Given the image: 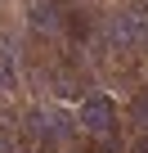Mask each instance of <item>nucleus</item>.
<instances>
[{
    "instance_id": "3",
    "label": "nucleus",
    "mask_w": 148,
    "mask_h": 153,
    "mask_svg": "<svg viewBox=\"0 0 148 153\" xmlns=\"http://www.w3.org/2000/svg\"><path fill=\"white\" fill-rule=\"evenodd\" d=\"M63 32L72 36V45H94L99 41V9H94V0L67 5L63 9Z\"/></svg>"
},
{
    "instance_id": "1",
    "label": "nucleus",
    "mask_w": 148,
    "mask_h": 153,
    "mask_svg": "<svg viewBox=\"0 0 148 153\" xmlns=\"http://www.w3.org/2000/svg\"><path fill=\"white\" fill-rule=\"evenodd\" d=\"M45 86H49L58 99H85V95H90V68H85V59H81V45H72V50L49 68Z\"/></svg>"
},
{
    "instance_id": "5",
    "label": "nucleus",
    "mask_w": 148,
    "mask_h": 153,
    "mask_svg": "<svg viewBox=\"0 0 148 153\" xmlns=\"http://www.w3.org/2000/svg\"><path fill=\"white\" fill-rule=\"evenodd\" d=\"M67 153H103V149H99V144H94V140H77V144H72V149H67Z\"/></svg>"
},
{
    "instance_id": "2",
    "label": "nucleus",
    "mask_w": 148,
    "mask_h": 153,
    "mask_svg": "<svg viewBox=\"0 0 148 153\" xmlns=\"http://www.w3.org/2000/svg\"><path fill=\"white\" fill-rule=\"evenodd\" d=\"M81 126H85V140H94L99 149H108L112 131L121 126V117L112 113V104L103 95H85V113H81Z\"/></svg>"
},
{
    "instance_id": "4",
    "label": "nucleus",
    "mask_w": 148,
    "mask_h": 153,
    "mask_svg": "<svg viewBox=\"0 0 148 153\" xmlns=\"http://www.w3.org/2000/svg\"><path fill=\"white\" fill-rule=\"evenodd\" d=\"M18 153H58V140L40 113H27L18 126Z\"/></svg>"
}]
</instances>
